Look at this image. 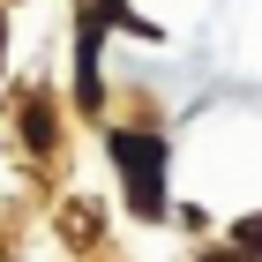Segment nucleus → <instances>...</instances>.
<instances>
[{
    "mask_svg": "<svg viewBox=\"0 0 262 262\" xmlns=\"http://www.w3.org/2000/svg\"><path fill=\"white\" fill-rule=\"evenodd\" d=\"M113 158H120L127 187H135V210L158 217V165H165V142H158V135H113Z\"/></svg>",
    "mask_w": 262,
    "mask_h": 262,
    "instance_id": "f257e3e1",
    "label": "nucleus"
},
{
    "mask_svg": "<svg viewBox=\"0 0 262 262\" xmlns=\"http://www.w3.org/2000/svg\"><path fill=\"white\" fill-rule=\"evenodd\" d=\"M232 247H240V255H262V217H247L240 232H232Z\"/></svg>",
    "mask_w": 262,
    "mask_h": 262,
    "instance_id": "f03ea898",
    "label": "nucleus"
}]
</instances>
